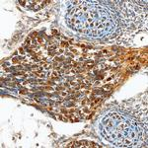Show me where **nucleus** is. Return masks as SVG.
Here are the masks:
<instances>
[{
    "label": "nucleus",
    "instance_id": "nucleus-1",
    "mask_svg": "<svg viewBox=\"0 0 148 148\" xmlns=\"http://www.w3.org/2000/svg\"><path fill=\"white\" fill-rule=\"evenodd\" d=\"M66 14V23L73 30L102 39L114 35L119 27L116 11L102 1H75Z\"/></svg>",
    "mask_w": 148,
    "mask_h": 148
},
{
    "label": "nucleus",
    "instance_id": "nucleus-2",
    "mask_svg": "<svg viewBox=\"0 0 148 148\" xmlns=\"http://www.w3.org/2000/svg\"><path fill=\"white\" fill-rule=\"evenodd\" d=\"M99 130L104 139L116 147L138 146L146 131L136 116L120 109L107 112L100 121Z\"/></svg>",
    "mask_w": 148,
    "mask_h": 148
}]
</instances>
